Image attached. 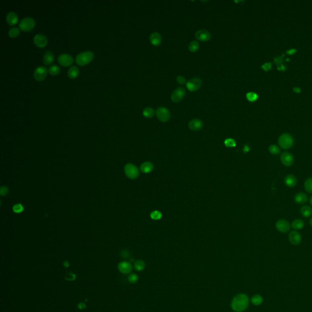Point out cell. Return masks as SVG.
I'll return each instance as SVG.
<instances>
[{
    "label": "cell",
    "instance_id": "cell-4",
    "mask_svg": "<svg viewBox=\"0 0 312 312\" xmlns=\"http://www.w3.org/2000/svg\"><path fill=\"white\" fill-rule=\"evenodd\" d=\"M35 25V22L33 18L31 17H26L20 21L19 27L22 31L27 32L31 31L34 28Z\"/></svg>",
    "mask_w": 312,
    "mask_h": 312
},
{
    "label": "cell",
    "instance_id": "cell-12",
    "mask_svg": "<svg viewBox=\"0 0 312 312\" xmlns=\"http://www.w3.org/2000/svg\"><path fill=\"white\" fill-rule=\"evenodd\" d=\"M58 61L60 65L64 67L70 66L73 62V59L72 56L66 53L60 55L58 58Z\"/></svg>",
    "mask_w": 312,
    "mask_h": 312
},
{
    "label": "cell",
    "instance_id": "cell-23",
    "mask_svg": "<svg viewBox=\"0 0 312 312\" xmlns=\"http://www.w3.org/2000/svg\"><path fill=\"white\" fill-rule=\"evenodd\" d=\"M294 201L298 204H303L307 202L308 197L305 193L300 192L294 196Z\"/></svg>",
    "mask_w": 312,
    "mask_h": 312
},
{
    "label": "cell",
    "instance_id": "cell-17",
    "mask_svg": "<svg viewBox=\"0 0 312 312\" xmlns=\"http://www.w3.org/2000/svg\"><path fill=\"white\" fill-rule=\"evenodd\" d=\"M149 40L152 45L158 46L161 45V44L162 43V38L159 32H154L151 34L149 36Z\"/></svg>",
    "mask_w": 312,
    "mask_h": 312
},
{
    "label": "cell",
    "instance_id": "cell-16",
    "mask_svg": "<svg viewBox=\"0 0 312 312\" xmlns=\"http://www.w3.org/2000/svg\"><path fill=\"white\" fill-rule=\"evenodd\" d=\"M290 242L293 245H298L302 241L301 235L296 231H293L290 232L288 235Z\"/></svg>",
    "mask_w": 312,
    "mask_h": 312
},
{
    "label": "cell",
    "instance_id": "cell-45",
    "mask_svg": "<svg viewBox=\"0 0 312 312\" xmlns=\"http://www.w3.org/2000/svg\"><path fill=\"white\" fill-rule=\"evenodd\" d=\"M78 308L80 310H83L86 308V305L84 302H80L78 304Z\"/></svg>",
    "mask_w": 312,
    "mask_h": 312
},
{
    "label": "cell",
    "instance_id": "cell-8",
    "mask_svg": "<svg viewBox=\"0 0 312 312\" xmlns=\"http://www.w3.org/2000/svg\"><path fill=\"white\" fill-rule=\"evenodd\" d=\"M185 93V90L183 87H178L173 91L171 94V101L174 103L179 102L184 98Z\"/></svg>",
    "mask_w": 312,
    "mask_h": 312
},
{
    "label": "cell",
    "instance_id": "cell-1",
    "mask_svg": "<svg viewBox=\"0 0 312 312\" xmlns=\"http://www.w3.org/2000/svg\"><path fill=\"white\" fill-rule=\"evenodd\" d=\"M249 297L245 294H238L232 299L231 307L236 312H243L247 309L249 306Z\"/></svg>",
    "mask_w": 312,
    "mask_h": 312
},
{
    "label": "cell",
    "instance_id": "cell-47",
    "mask_svg": "<svg viewBox=\"0 0 312 312\" xmlns=\"http://www.w3.org/2000/svg\"><path fill=\"white\" fill-rule=\"evenodd\" d=\"M294 91L295 92H296V93H299V92L300 91V88H298V87H294Z\"/></svg>",
    "mask_w": 312,
    "mask_h": 312
},
{
    "label": "cell",
    "instance_id": "cell-10",
    "mask_svg": "<svg viewBox=\"0 0 312 312\" xmlns=\"http://www.w3.org/2000/svg\"><path fill=\"white\" fill-rule=\"evenodd\" d=\"M291 225L288 221L285 220H279L276 222V227L277 230L283 234L287 233L291 229Z\"/></svg>",
    "mask_w": 312,
    "mask_h": 312
},
{
    "label": "cell",
    "instance_id": "cell-7",
    "mask_svg": "<svg viewBox=\"0 0 312 312\" xmlns=\"http://www.w3.org/2000/svg\"><path fill=\"white\" fill-rule=\"evenodd\" d=\"M202 85V80L199 78L190 79L186 84L187 88L190 91H195L199 90Z\"/></svg>",
    "mask_w": 312,
    "mask_h": 312
},
{
    "label": "cell",
    "instance_id": "cell-9",
    "mask_svg": "<svg viewBox=\"0 0 312 312\" xmlns=\"http://www.w3.org/2000/svg\"><path fill=\"white\" fill-rule=\"evenodd\" d=\"M48 70L46 67L39 66L37 67L34 71V76L37 81H42L47 76Z\"/></svg>",
    "mask_w": 312,
    "mask_h": 312
},
{
    "label": "cell",
    "instance_id": "cell-34",
    "mask_svg": "<svg viewBox=\"0 0 312 312\" xmlns=\"http://www.w3.org/2000/svg\"><path fill=\"white\" fill-rule=\"evenodd\" d=\"M20 29L16 27H14V28H11L9 31L8 35L9 37H11L12 38H14V37H17L20 34Z\"/></svg>",
    "mask_w": 312,
    "mask_h": 312
},
{
    "label": "cell",
    "instance_id": "cell-44",
    "mask_svg": "<svg viewBox=\"0 0 312 312\" xmlns=\"http://www.w3.org/2000/svg\"><path fill=\"white\" fill-rule=\"evenodd\" d=\"M271 68V64L270 63H266L262 66V68L265 71H268Z\"/></svg>",
    "mask_w": 312,
    "mask_h": 312
},
{
    "label": "cell",
    "instance_id": "cell-43",
    "mask_svg": "<svg viewBox=\"0 0 312 312\" xmlns=\"http://www.w3.org/2000/svg\"><path fill=\"white\" fill-rule=\"evenodd\" d=\"M120 255H121V256L123 258H129V255H130L129 252L128 251H126V250H123V251L121 252Z\"/></svg>",
    "mask_w": 312,
    "mask_h": 312
},
{
    "label": "cell",
    "instance_id": "cell-27",
    "mask_svg": "<svg viewBox=\"0 0 312 312\" xmlns=\"http://www.w3.org/2000/svg\"><path fill=\"white\" fill-rule=\"evenodd\" d=\"M155 111L154 109L151 107H147L143 111V115L147 118H151L154 117Z\"/></svg>",
    "mask_w": 312,
    "mask_h": 312
},
{
    "label": "cell",
    "instance_id": "cell-37",
    "mask_svg": "<svg viewBox=\"0 0 312 312\" xmlns=\"http://www.w3.org/2000/svg\"><path fill=\"white\" fill-rule=\"evenodd\" d=\"M246 98L248 101L251 102H254L257 99L258 96L254 92H249L246 95Z\"/></svg>",
    "mask_w": 312,
    "mask_h": 312
},
{
    "label": "cell",
    "instance_id": "cell-24",
    "mask_svg": "<svg viewBox=\"0 0 312 312\" xmlns=\"http://www.w3.org/2000/svg\"><path fill=\"white\" fill-rule=\"evenodd\" d=\"M300 211L301 215L305 218H308L312 215V209L308 205L302 206Z\"/></svg>",
    "mask_w": 312,
    "mask_h": 312
},
{
    "label": "cell",
    "instance_id": "cell-5",
    "mask_svg": "<svg viewBox=\"0 0 312 312\" xmlns=\"http://www.w3.org/2000/svg\"><path fill=\"white\" fill-rule=\"evenodd\" d=\"M124 172L126 176L131 179H135L139 176V170L138 168L132 164H128L124 167Z\"/></svg>",
    "mask_w": 312,
    "mask_h": 312
},
{
    "label": "cell",
    "instance_id": "cell-38",
    "mask_svg": "<svg viewBox=\"0 0 312 312\" xmlns=\"http://www.w3.org/2000/svg\"><path fill=\"white\" fill-rule=\"evenodd\" d=\"M128 281L131 284H135L138 280V277L137 274L132 273L128 276Z\"/></svg>",
    "mask_w": 312,
    "mask_h": 312
},
{
    "label": "cell",
    "instance_id": "cell-39",
    "mask_svg": "<svg viewBox=\"0 0 312 312\" xmlns=\"http://www.w3.org/2000/svg\"><path fill=\"white\" fill-rule=\"evenodd\" d=\"M224 144L227 147L232 148L236 146L235 141L232 138H227L224 141Z\"/></svg>",
    "mask_w": 312,
    "mask_h": 312
},
{
    "label": "cell",
    "instance_id": "cell-35",
    "mask_svg": "<svg viewBox=\"0 0 312 312\" xmlns=\"http://www.w3.org/2000/svg\"><path fill=\"white\" fill-rule=\"evenodd\" d=\"M162 214L159 211H155L151 212L150 217L154 220H159L162 218Z\"/></svg>",
    "mask_w": 312,
    "mask_h": 312
},
{
    "label": "cell",
    "instance_id": "cell-14",
    "mask_svg": "<svg viewBox=\"0 0 312 312\" xmlns=\"http://www.w3.org/2000/svg\"><path fill=\"white\" fill-rule=\"evenodd\" d=\"M33 40H34V44L39 48H43L45 46H46V45L48 43L47 37L42 34H36L34 36Z\"/></svg>",
    "mask_w": 312,
    "mask_h": 312
},
{
    "label": "cell",
    "instance_id": "cell-46",
    "mask_svg": "<svg viewBox=\"0 0 312 312\" xmlns=\"http://www.w3.org/2000/svg\"><path fill=\"white\" fill-rule=\"evenodd\" d=\"M296 49H290V50L287 51V53H288L289 55H292V54H294V53H296Z\"/></svg>",
    "mask_w": 312,
    "mask_h": 312
},
{
    "label": "cell",
    "instance_id": "cell-20",
    "mask_svg": "<svg viewBox=\"0 0 312 312\" xmlns=\"http://www.w3.org/2000/svg\"><path fill=\"white\" fill-rule=\"evenodd\" d=\"M6 21L9 25L14 26L18 23V17L15 12H10L7 14Z\"/></svg>",
    "mask_w": 312,
    "mask_h": 312
},
{
    "label": "cell",
    "instance_id": "cell-40",
    "mask_svg": "<svg viewBox=\"0 0 312 312\" xmlns=\"http://www.w3.org/2000/svg\"><path fill=\"white\" fill-rule=\"evenodd\" d=\"M76 278V276L75 274L72 273H68L67 274L66 276H65V279L67 280H69V281H73V280H75Z\"/></svg>",
    "mask_w": 312,
    "mask_h": 312
},
{
    "label": "cell",
    "instance_id": "cell-29",
    "mask_svg": "<svg viewBox=\"0 0 312 312\" xmlns=\"http://www.w3.org/2000/svg\"><path fill=\"white\" fill-rule=\"evenodd\" d=\"M134 268L137 271H143L145 268V263L141 260H138L134 263Z\"/></svg>",
    "mask_w": 312,
    "mask_h": 312
},
{
    "label": "cell",
    "instance_id": "cell-19",
    "mask_svg": "<svg viewBox=\"0 0 312 312\" xmlns=\"http://www.w3.org/2000/svg\"><path fill=\"white\" fill-rule=\"evenodd\" d=\"M284 182L287 187L289 188H293L296 185L297 181L295 176L293 174H288L285 178Z\"/></svg>",
    "mask_w": 312,
    "mask_h": 312
},
{
    "label": "cell",
    "instance_id": "cell-22",
    "mask_svg": "<svg viewBox=\"0 0 312 312\" xmlns=\"http://www.w3.org/2000/svg\"><path fill=\"white\" fill-rule=\"evenodd\" d=\"M154 169L153 164L150 162H143L140 166V170L142 173L148 174L151 173Z\"/></svg>",
    "mask_w": 312,
    "mask_h": 312
},
{
    "label": "cell",
    "instance_id": "cell-13",
    "mask_svg": "<svg viewBox=\"0 0 312 312\" xmlns=\"http://www.w3.org/2000/svg\"><path fill=\"white\" fill-rule=\"evenodd\" d=\"M195 37L199 41H207L211 38V34L205 29H200L195 33Z\"/></svg>",
    "mask_w": 312,
    "mask_h": 312
},
{
    "label": "cell",
    "instance_id": "cell-36",
    "mask_svg": "<svg viewBox=\"0 0 312 312\" xmlns=\"http://www.w3.org/2000/svg\"><path fill=\"white\" fill-rule=\"evenodd\" d=\"M24 211V207L21 204H17L13 206V211L16 214L22 213Z\"/></svg>",
    "mask_w": 312,
    "mask_h": 312
},
{
    "label": "cell",
    "instance_id": "cell-49",
    "mask_svg": "<svg viewBox=\"0 0 312 312\" xmlns=\"http://www.w3.org/2000/svg\"><path fill=\"white\" fill-rule=\"evenodd\" d=\"M310 205H311V207H312V196H311L310 197Z\"/></svg>",
    "mask_w": 312,
    "mask_h": 312
},
{
    "label": "cell",
    "instance_id": "cell-26",
    "mask_svg": "<svg viewBox=\"0 0 312 312\" xmlns=\"http://www.w3.org/2000/svg\"><path fill=\"white\" fill-rule=\"evenodd\" d=\"M304 223L302 220H299V219H297V220H294L292 223H291V227H293V229H295V230H301L302 229L304 228Z\"/></svg>",
    "mask_w": 312,
    "mask_h": 312
},
{
    "label": "cell",
    "instance_id": "cell-48",
    "mask_svg": "<svg viewBox=\"0 0 312 312\" xmlns=\"http://www.w3.org/2000/svg\"><path fill=\"white\" fill-rule=\"evenodd\" d=\"M64 265L65 267H69V263L68 262H65L64 264Z\"/></svg>",
    "mask_w": 312,
    "mask_h": 312
},
{
    "label": "cell",
    "instance_id": "cell-31",
    "mask_svg": "<svg viewBox=\"0 0 312 312\" xmlns=\"http://www.w3.org/2000/svg\"><path fill=\"white\" fill-rule=\"evenodd\" d=\"M199 49V43L197 41H192L188 45V49L192 52V53H194L196 52Z\"/></svg>",
    "mask_w": 312,
    "mask_h": 312
},
{
    "label": "cell",
    "instance_id": "cell-11",
    "mask_svg": "<svg viewBox=\"0 0 312 312\" xmlns=\"http://www.w3.org/2000/svg\"><path fill=\"white\" fill-rule=\"evenodd\" d=\"M280 161L285 167H291L294 163L293 155L288 152H283L280 155Z\"/></svg>",
    "mask_w": 312,
    "mask_h": 312
},
{
    "label": "cell",
    "instance_id": "cell-33",
    "mask_svg": "<svg viewBox=\"0 0 312 312\" xmlns=\"http://www.w3.org/2000/svg\"><path fill=\"white\" fill-rule=\"evenodd\" d=\"M269 152L273 155H278L280 153V148L276 144H271L268 148Z\"/></svg>",
    "mask_w": 312,
    "mask_h": 312
},
{
    "label": "cell",
    "instance_id": "cell-15",
    "mask_svg": "<svg viewBox=\"0 0 312 312\" xmlns=\"http://www.w3.org/2000/svg\"><path fill=\"white\" fill-rule=\"evenodd\" d=\"M118 269L120 273L124 274H128L131 273L132 270V266L130 262L123 261L118 264Z\"/></svg>",
    "mask_w": 312,
    "mask_h": 312
},
{
    "label": "cell",
    "instance_id": "cell-25",
    "mask_svg": "<svg viewBox=\"0 0 312 312\" xmlns=\"http://www.w3.org/2000/svg\"><path fill=\"white\" fill-rule=\"evenodd\" d=\"M79 74V69L76 66H72L68 71V76L71 79L76 78Z\"/></svg>",
    "mask_w": 312,
    "mask_h": 312
},
{
    "label": "cell",
    "instance_id": "cell-18",
    "mask_svg": "<svg viewBox=\"0 0 312 312\" xmlns=\"http://www.w3.org/2000/svg\"><path fill=\"white\" fill-rule=\"evenodd\" d=\"M203 122L199 119H193L191 120L188 123L189 128L194 131H199L203 128Z\"/></svg>",
    "mask_w": 312,
    "mask_h": 312
},
{
    "label": "cell",
    "instance_id": "cell-32",
    "mask_svg": "<svg viewBox=\"0 0 312 312\" xmlns=\"http://www.w3.org/2000/svg\"><path fill=\"white\" fill-rule=\"evenodd\" d=\"M48 71H49V73L51 75L55 76V75H58L59 73V72H60V68L57 65H52L51 66L49 67Z\"/></svg>",
    "mask_w": 312,
    "mask_h": 312
},
{
    "label": "cell",
    "instance_id": "cell-2",
    "mask_svg": "<svg viewBox=\"0 0 312 312\" xmlns=\"http://www.w3.org/2000/svg\"><path fill=\"white\" fill-rule=\"evenodd\" d=\"M94 58V54L91 51L82 52L76 57V62L80 66L85 65L91 62Z\"/></svg>",
    "mask_w": 312,
    "mask_h": 312
},
{
    "label": "cell",
    "instance_id": "cell-21",
    "mask_svg": "<svg viewBox=\"0 0 312 312\" xmlns=\"http://www.w3.org/2000/svg\"><path fill=\"white\" fill-rule=\"evenodd\" d=\"M55 56L53 53L50 51H47L44 54L43 58V62L46 65H49L54 61Z\"/></svg>",
    "mask_w": 312,
    "mask_h": 312
},
{
    "label": "cell",
    "instance_id": "cell-42",
    "mask_svg": "<svg viewBox=\"0 0 312 312\" xmlns=\"http://www.w3.org/2000/svg\"><path fill=\"white\" fill-rule=\"evenodd\" d=\"M176 81L177 82L181 84V85H183L184 84L185 82H186V79L185 77L182 76H178L177 78H176Z\"/></svg>",
    "mask_w": 312,
    "mask_h": 312
},
{
    "label": "cell",
    "instance_id": "cell-6",
    "mask_svg": "<svg viewBox=\"0 0 312 312\" xmlns=\"http://www.w3.org/2000/svg\"><path fill=\"white\" fill-rule=\"evenodd\" d=\"M155 115L161 122H167L171 118V114L168 109L165 107L159 108L155 111Z\"/></svg>",
    "mask_w": 312,
    "mask_h": 312
},
{
    "label": "cell",
    "instance_id": "cell-3",
    "mask_svg": "<svg viewBox=\"0 0 312 312\" xmlns=\"http://www.w3.org/2000/svg\"><path fill=\"white\" fill-rule=\"evenodd\" d=\"M279 145L284 149H288L291 148L294 144L293 137L289 134H284L281 135L278 140Z\"/></svg>",
    "mask_w": 312,
    "mask_h": 312
},
{
    "label": "cell",
    "instance_id": "cell-28",
    "mask_svg": "<svg viewBox=\"0 0 312 312\" xmlns=\"http://www.w3.org/2000/svg\"><path fill=\"white\" fill-rule=\"evenodd\" d=\"M304 188L307 192L312 193V178H309L305 181Z\"/></svg>",
    "mask_w": 312,
    "mask_h": 312
},
{
    "label": "cell",
    "instance_id": "cell-30",
    "mask_svg": "<svg viewBox=\"0 0 312 312\" xmlns=\"http://www.w3.org/2000/svg\"><path fill=\"white\" fill-rule=\"evenodd\" d=\"M252 303L255 305H261L263 302V297L259 294L254 295L251 299Z\"/></svg>",
    "mask_w": 312,
    "mask_h": 312
},
{
    "label": "cell",
    "instance_id": "cell-41",
    "mask_svg": "<svg viewBox=\"0 0 312 312\" xmlns=\"http://www.w3.org/2000/svg\"><path fill=\"white\" fill-rule=\"evenodd\" d=\"M8 191L9 190L7 187L3 186L1 187V189H0V194L3 196H6L8 193Z\"/></svg>",
    "mask_w": 312,
    "mask_h": 312
},
{
    "label": "cell",
    "instance_id": "cell-50",
    "mask_svg": "<svg viewBox=\"0 0 312 312\" xmlns=\"http://www.w3.org/2000/svg\"><path fill=\"white\" fill-rule=\"evenodd\" d=\"M310 225H311V226L312 227V218H311L310 219Z\"/></svg>",
    "mask_w": 312,
    "mask_h": 312
}]
</instances>
